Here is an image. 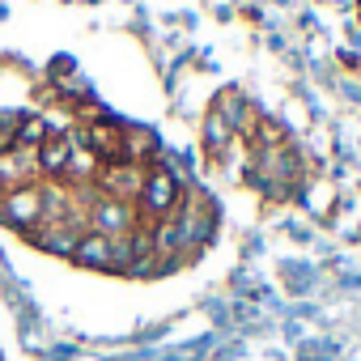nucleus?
<instances>
[{
	"mask_svg": "<svg viewBox=\"0 0 361 361\" xmlns=\"http://www.w3.org/2000/svg\"><path fill=\"white\" fill-rule=\"evenodd\" d=\"M178 188L174 178L166 174V161L161 157H153L149 166H145V178H140V192H136V209H140V217H149L153 226L157 221H170L174 217V209H178Z\"/></svg>",
	"mask_w": 361,
	"mask_h": 361,
	"instance_id": "nucleus-1",
	"label": "nucleus"
},
{
	"mask_svg": "<svg viewBox=\"0 0 361 361\" xmlns=\"http://www.w3.org/2000/svg\"><path fill=\"white\" fill-rule=\"evenodd\" d=\"M85 196H90V204H85V230H98L106 238H119V234H128V230L140 226L136 221L140 213H136L132 200H115V196H102L94 188H85Z\"/></svg>",
	"mask_w": 361,
	"mask_h": 361,
	"instance_id": "nucleus-2",
	"label": "nucleus"
},
{
	"mask_svg": "<svg viewBox=\"0 0 361 361\" xmlns=\"http://www.w3.org/2000/svg\"><path fill=\"white\" fill-rule=\"evenodd\" d=\"M0 226H9L18 234L43 230V183H22L0 196Z\"/></svg>",
	"mask_w": 361,
	"mask_h": 361,
	"instance_id": "nucleus-3",
	"label": "nucleus"
},
{
	"mask_svg": "<svg viewBox=\"0 0 361 361\" xmlns=\"http://www.w3.org/2000/svg\"><path fill=\"white\" fill-rule=\"evenodd\" d=\"M234 145H238V132L209 106L204 119H200V149H204V157H209V161H221Z\"/></svg>",
	"mask_w": 361,
	"mask_h": 361,
	"instance_id": "nucleus-4",
	"label": "nucleus"
},
{
	"mask_svg": "<svg viewBox=\"0 0 361 361\" xmlns=\"http://www.w3.org/2000/svg\"><path fill=\"white\" fill-rule=\"evenodd\" d=\"M77 238H81V230H77V226H43V230L26 234V243H30V247L47 251V255H56V259H68V264H73Z\"/></svg>",
	"mask_w": 361,
	"mask_h": 361,
	"instance_id": "nucleus-5",
	"label": "nucleus"
},
{
	"mask_svg": "<svg viewBox=\"0 0 361 361\" xmlns=\"http://www.w3.org/2000/svg\"><path fill=\"white\" fill-rule=\"evenodd\" d=\"M73 264L85 268V272H111V238L98 234V230H81L77 251H73Z\"/></svg>",
	"mask_w": 361,
	"mask_h": 361,
	"instance_id": "nucleus-6",
	"label": "nucleus"
},
{
	"mask_svg": "<svg viewBox=\"0 0 361 361\" xmlns=\"http://www.w3.org/2000/svg\"><path fill=\"white\" fill-rule=\"evenodd\" d=\"M234 132H247L251 128V98L238 90V85H226V90H217V98L209 102Z\"/></svg>",
	"mask_w": 361,
	"mask_h": 361,
	"instance_id": "nucleus-7",
	"label": "nucleus"
},
{
	"mask_svg": "<svg viewBox=\"0 0 361 361\" xmlns=\"http://www.w3.org/2000/svg\"><path fill=\"white\" fill-rule=\"evenodd\" d=\"M47 140H51L47 115H22V119H18V128H13V149H22V153H39Z\"/></svg>",
	"mask_w": 361,
	"mask_h": 361,
	"instance_id": "nucleus-8",
	"label": "nucleus"
},
{
	"mask_svg": "<svg viewBox=\"0 0 361 361\" xmlns=\"http://www.w3.org/2000/svg\"><path fill=\"white\" fill-rule=\"evenodd\" d=\"M336 60H340L348 73H361V56H357V51H344V47H340V51H336Z\"/></svg>",
	"mask_w": 361,
	"mask_h": 361,
	"instance_id": "nucleus-9",
	"label": "nucleus"
},
{
	"mask_svg": "<svg viewBox=\"0 0 361 361\" xmlns=\"http://www.w3.org/2000/svg\"><path fill=\"white\" fill-rule=\"evenodd\" d=\"M336 90H340L353 106H361V85H353V81H336Z\"/></svg>",
	"mask_w": 361,
	"mask_h": 361,
	"instance_id": "nucleus-10",
	"label": "nucleus"
}]
</instances>
